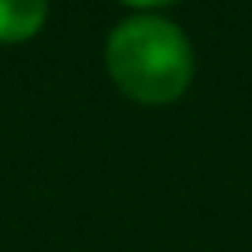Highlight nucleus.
Segmentation results:
<instances>
[{"label": "nucleus", "instance_id": "nucleus-1", "mask_svg": "<svg viewBox=\"0 0 252 252\" xmlns=\"http://www.w3.org/2000/svg\"><path fill=\"white\" fill-rule=\"evenodd\" d=\"M106 67L138 102H173L193 79V47L177 24L158 16L122 20L106 39Z\"/></svg>", "mask_w": 252, "mask_h": 252}, {"label": "nucleus", "instance_id": "nucleus-3", "mask_svg": "<svg viewBox=\"0 0 252 252\" xmlns=\"http://www.w3.org/2000/svg\"><path fill=\"white\" fill-rule=\"evenodd\" d=\"M126 4H138V8H161V4H173V0H126Z\"/></svg>", "mask_w": 252, "mask_h": 252}, {"label": "nucleus", "instance_id": "nucleus-2", "mask_svg": "<svg viewBox=\"0 0 252 252\" xmlns=\"http://www.w3.org/2000/svg\"><path fill=\"white\" fill-rule=\"evenodd\" d=\"M47 0H0V43H20L39 32Z\"/></svg>", "mask_w": 252, "mask_h": 252}]
</instances>
